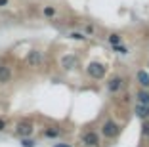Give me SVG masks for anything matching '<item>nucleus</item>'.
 Returning <instances> with one entry per match:
<instances>
[{"label": "nucleus", "instance_id": "7ed1b4c3", "mask_svg": "<svg viewBox=\"0 0 149 147\" xmlns=\"http://www.w3.org/2000/svg\"><path fill=\"white\" fill-rule=\"evenodd\" d=\"M33 130H35V128H33V124L29 121H21L17 124V128H15V134L21 136V138H29V136L33 134Z\"/></svg>", "mask_w": 149, "mask_h": 147}, {"label": "nucleus", "instance_id": "9b49d317", "mask_svg": "<svg viewBox=\"0 0 149 147\" xmlns=\"http://www.w3.org/2000/svg\"><path fill=\"white\" fill-rule=\"evenodd\" d=\"M136 115L140 118H143V121H147V118H149V107H145V105H138V107H136Z\"/></svg>", "mask_w": 149, "mask_h": 147}, {"label": "nucleus", "instance_id": "dca6fc26", "mask_svg": "<svg viewBox=\"0 0 149 147\" xmlns=\"http://www.w3.org/2000/svg\"><path fill=\"white\" fill-rule=\"evenodd\" d=\"M69 36H71L73 40H86V36H84L82 33H71Z\"/></svg>", "mask_w": 149, "mask_h": 147}, {"label": "nucleus", "instance_id": "2eb2a0df", "mask_svg": "<svg viewBox=\"0 0 149 147\" xmlns=\"http://www.w3.org/2000/svg\"><path fill=\"white\" fill-rule=\"evenodd\" d=\"M44 15H48V17L56 15V8H52V6H46V8H44Z\"/></svg>", "mask_w": 149, "mask_h": 147}, {"label": "nucleus", "instance_id": "f8f14e48", "mask_svg": "<svg viewBox=\"0 0 149 147\" xmlns=\"http://www.w3.org/2000/svg\"><path fill=\"white\" fill-rule=\"evenodd\" d=\"M109 42H111V46H118L120 44V35H117V33H113V35H109Z\"/></svg>", "mask_w": 149, "mask_h": 147}, {"label": "nucleus", "instance_id": "ddd939ff", "mask_svg": "<svg viewBox=\"0 0 149 147\" xmlns=\"http://www.w3.org/2000/svg\"><path fill=\"white\" fill-rule=\"evenodd\" d=\"M113 50H115L117 54H123V56H124V54H128V48H126V46H123V44H118V46H115Z\"/></svg>", "mask_w": 149, "mask_h": 147}, {"label": "nucleus", "instance_id": "4be33fe9", "mask_svg": "<svg viewBox=\"0 0 149 147\" xmlns=\"http://www.w3.org/2000/svg\"><path fill=\"white\" fill-rule=\"evenodd\" d=\"M8 4V0H0V6H6Z\"/></svg>", "mask_w": 149, "mask_h": 147}, {"label": "nucleus", "instance_id": "aec40b11", "mask_svg": "<svg viewBox=\"0 0 149 147\" xmlns=\"http://www.w3.org/2000/svg\"><path fill=\"white\" fill-rule=\"evenodd\" d=\"M86 33H88V35H92V33H94V27L88 25V27H86Z\"/></svg>", "mask_w": 149, "mask_h": 147}, {"label": "nucleus", "instance_id": "39448f33", "mask_svg": "<svg viewBox=\"0 0 149 147\" xmlns=\"http://www.w3.org/2000/svg\"><path fill=\"white\" fill-rule=\"evenodd\" d=\"M82 143L88 147H97L100 145V138H97L96 132H86V134L82 136Z\"/></svg>", "mask_w": 149, "mask_h": 147}, {"label": "nucleus", "instance_id": "a211bd4d", "mask_svg": "<svg viewBox=\"0 0 149 147\" xmlns=\"http://www.w3.org/2000/svg\"><path fill=\"white\" fill-rule=\"evenodd\" d=\"M141 134L149 136V121H143V124H141Z\"/></svg>", "mask_w": 149, "mask_h": 147}, {"label": "nucleus", "instance_id": "f257e3e1", "mask_svg": "<svg viewBox=\"0 0 149 147\" xmlns=\"http://www.w3.org/2000/svg\"><path fill=\"white\" fill-rule=\"evenodd\" d=\"M105 71H107V67L103 63H97V61H90L86 65V73L92 78H103L105 77Z\"/></svg>", "mask_w": 149, "mask_h": 147}, {"label": "nucleus", "instance_id": "4468645a", "mask_svg": "<svg viewBox=\"0 0 149 147\" xmlns=\"http://www.w3.org/2000/svg\"><path fill=\"white\" fill-rule=\"evenodd\" d=\"M21 145L23 147H35V141H33L31 138H23L21 139Z\"/></svg>", "mask_w": 149, "mask_h": 147}, {"label": "nucleus", "instance_id": "20e7f679", "mask_svg": "<svg viewBox=\"0 0 149 147\" xmlns=\"http://www.w3.org/2000/svg\"><path fill=\"white\" fill-rule=\"evenodd\" d=\"M27 63L31 65V67H38L42 63V54L38 50H31V52L27 54Z\"/></svg>", "mask_w": 149, "mask_h": 147}, {"label": "nucleus", "instance_id": "1a4fd4ad", "mask_svg": "<svg viewBox=\"0 0 149 147\" xmlns=\"http://www.w3.org/2000/svg\"><path fill=\"white\" fill-rule=\"evenodd\" d=\"M136 100L140 105H145V107H149V92L147 90H141L136 94Z\"/></svg>", "mask_w": 149, "mask_h": 147}, {"label": "nucleus", "instance_id": "412c9836", "mask_svg": "<svg viewBox=\"0 0 149 147\" xmlns=\"http://www.w3.org/2000/svg\"><path fill=\"white\" fill-rule=\"evenodd\" d=\"M54 147H71V145H65V143H56Z\"/></svg>", "mask_w": 149, "mask_h": 147}, {"label": "nucleus", "instance_id": "f03ea898", "mask_svg": "<svg viewBox=\"0 0 149 147\" xmlns=\"http://www.w3.org/2000/svg\"><path fill=\"white\" fill-rule=\"evenodd\" d=\"M101 132H103L105 138H117V136L120 134V126H118L115 121H105V124H103Z\"/></svg>", "mask_w": 149, "mask_h": 147}, {"label": "nucleus", "instance_id": "0eeeda50", "mask_svg": "<svg viewBox=\"0 0 149 147\" xmlns=\"http://www.w3.org/2000/svg\"><path fill=\"white\" fill-rule=\"evenodd\" d=\"M107 88H109V92H113V94L118 92L120 88H123V78L120 77H113L109 82H107Z\"/></svg>", "mask_w": 149, "mask_h": 147}, {"label": "nucleus", "instance_id": "6ab92c4d", "mask_svg": "<svg viewBox=\"0 0 149 147\" xmlns=\"http://www.w3.org/2000/svg\"><path fill=\"white\" fill-rule=\"evenodd\" d=\"M4 128H6V122L2 121V118H0V132H2V130H4Z\"/></svg>", "mask_w": 149, "mask_h": 147}, {"label": "nucleus", "instance_id": "423d86ee", "mask_svg": "<svg viewBox=\"0 0 149 147\" xmlns=\"http://www.w3.org/2000/svg\"><path fill=\"white\" fill-rule=\"evenodd\" d=\"M77 63H79V59L74 56H63L61 57V67L65 71H71V69H74L77 67Z\"/></svg>", "mask_w": 149, "mask_h": 147}, {"label": "nucleus", "instance_id": "f3484780", "mask_svg": "<svg viewBox=\"0 0 149 147\" xmlns=\"http://www.w3.org/2000/svg\"><path fill=\"white\" fill-rule=\"evenodd\" d=\"M44 136H48V138H57V136H59V130H46Z\"/></svg>", "mask_w": 149, "mask_h": 147}, {"label": "nucleus", "instance_id": "9d476101", "mask_svg": "<svg viewBox=\"0 0 149 147\" xmlns=\"http://www.w3.org/2000/svg\"><path fill=\"white\" fill-rule=\"evenodd\" d=\"M10 78H12V71H10V67L0 65V82L4 84V82H8Z\"/></svg>", "mask_w": 149, "mask_h": 147}, {"label": "nucleus", "instance_id": "6e6552de", "mask_svg": "<svg viewBox=\"0 0 149 147\" xmlns=\"http://www.w3.org/2000/svg\"><path fill=\"white\" fill-rule=\"evenodd\" d=\"M136 77H138V82L147 90V88H149V73L141 69V71H138V73H136Z\"/></svg>", "mask_w": 149, "mask_h": 147}]
</instances>
